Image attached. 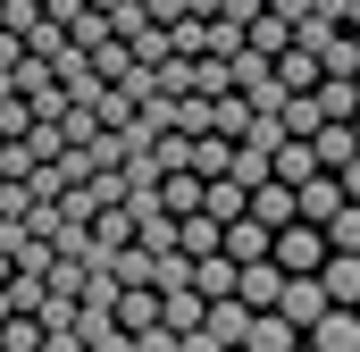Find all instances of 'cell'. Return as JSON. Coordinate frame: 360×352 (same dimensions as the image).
<instances>
[{"label": "cell", "mask_w": 360, "mask_h": 352, "mask_svg": "<svg viewBox=\"0 0 360 352\" xmlns=\"http://www.w3.org/2000/svg\"><path fill=\"white\" fill-rule=\"evenodd\" d=\"M327 252H335V244H327V227H310V218L276 227V268H285V277H319Z\"/></svg>", "instance_id": "obj_1"}, {"label": "cell", "mask_w": 360, "mask_h": 352, "mask_svg": "<svg viewBox=\"0 0 360 352\" xmlns=\"http://www.w3.org/2000/svg\"><path fill=\"white\" fill-rule=\"evenodd\" d=\"M276 310H285V319H293V327L310 336V327H319V319H327L335 302H327V285H319V277H285V294H276Z\"/></svg>", "instance_id": "obj_2"}, {"label": "cell", "mask_w": 360, "mask_h": 352, "mask_svg": "<svg viewBox=\"0 0 360 352\" xmlns=\"http://www.w3.org/2000/svg\"><path fill=\"white\" fill-rule=\"evenodd\" d=\"M276 84H285V92H319V84H327V59L302 51V42H285V51H276Z\"/></svg>", "instance_id": "obj_3"}, {"label": "cell", "mask_w": 360, "mask_h": 352, "mask_svg": "<svg viewBox=\"0 0 360 352\" xmlns=\"http://www.w3.org/2000/svg\"><path fill=\"white\" fill-rule=\"evenodd\" d=\"M226 260H276V227H260L252 210L226 218Z\"/></svg>", "instance_id": "obj_4"}, {"label": "cell", "mask_w": 360, "mask_h": 352, "mask_svg": "<svg viewBox=\"0 0 360 352\" xmlns=\"http://www.w3.org/2000/svg\"><path fill=\"white\" fill-rule=\"evenodd\" d=\"M319 285H327V302H335V310H360V252H327Z\"/></svg>", "instance_id": "obj_5"}, {"label": "cell", "mask_w": 360, "mask_h": 352, "mask_svg": "<svg viewBox=\"0 0 360 352\" xmlns=\"http://www.w3.org/2000/svg\"><path fill=\"white\" fill-rule=\"evenodd\" d=\"M252 218H260V227H293V218H302V193H293L285 176H269V184L252 193Z\"/></svg>", "instance_id": "obj_6"}, {"label": "cell", "mask_w": 360, "mask_h": 352, "mask_svg": "<svg viewBox=\"0 0 360 352\" xmlns=\"http://www.w3.org/2000/svg\"><path fill=\"white\" fill-rule=\"evenodd\" d=\"M160 319H168L176 336H193V327L210 319V294H201V285H168V294H160Z\"/></svg>", "instance_id": "obj_7"}, {"label": "cell", "mask_w": 360, "mask_h": 352, "mask_svg": "<svg viewBox=\"0 0 360 352\" xmlns=\"http://www.w3.org/2000/svg\"><path fill=\"white\" fill-rule=\"evenodd\" d=\"M276 294H285V268H276V260H243V285H235V302H252V310H276Z\"/></svg>", "instance_id": "obj_8"}, {"label": "cell", "mask_w": 360, "mask_h": 352, "mask_svg": "<svg viewBox=\"0 0 360 352\" xmlns=\"http://www.w3.org/2000/svg\"><path fill=\"white\" fill-rule=\"evenodd\" d=\"M302 344V327L285 319V310H252V336H243V352H293Z\"/></svg>", "instance_id": "obj_9"}, {"label": "cell", "mask_w": 360, "mask_h": 352, "mask_svg": "<svg viewBox=\"0 0 360 352\" xmlns=\"http://www.w3.org/2000/svg\"><path fill=\"white\" fill-rule=\"evenodd\" d=\"M201 327H210L226 352H243V336H252V302H235V294H226V302H210V319H201Z\"/></svg>", "instance_id": "obj_10"}, {"label": "cell", "mask_w": 360, "mask_h": 352, "mask_svg": "<svg viewBox=\"0 0 360 352\" xmlns=\"http://www.w3.org/2000/svg\"><path fill=\"white\" fill-rule=\"evenodd\" d=\"M310 151H319V168H327V176L344 168V160H360V134H352V118H335V126H319V134H310Z\"/></svg>", "instance_id": "obj_11"}, {"label": "cell", "mask_w": 360, "mask_h": 352, "mask_svg": "<svg viewBox=\"0 0 360 352\" xmlns=\"http://www.w3.org/2000/svg\"><path fill=\"white\" fill-rule=\"evenodd\" d=\"M276 176H285L293 193H302L310 176H327V168H319V151H310V134H285V143H276Z\"/></svg>", "instance_id": "obj_12"}, {"label": "cell", "mask_w": 360, "mask_h": 352, "mask_svg": "<svg viewBox=\"0 0 360 352\" xmlns=\"http://www.w3.org/2000/svg\"><path fill=\"white\" fill-rule=\"evenodd\" d=\"M193 285H201L210 302H226V294L243 285V260H226V252H210V260H193Z\"/></svg>", "instance_id": "obj_13"}, {"label": "cell", "mask_w": 360, "mask_h": 352, "mask_svg": "<svg viewBox=\"0 0 360 352\" xmlns=\"http://www.w3.org/2000/svg\"><path fill=\"white\" fill-rule=\"evenodd\" d=\"M310 344L319 352H360V310H327V319L310 327Z\"/></svg>", "instance_id": "obj_14"}, {"label": "cell", "mask_w": 360, "mask_h": 352, "mask_svg": "<svg viewBox=\"0 0 360 352\" xmlns=\"http://www.w3.org/2000/svg\"><path fill=\"white\" fill-rule=\"evenodd\" d=\"M335 210H344V176H310V184H302V218H310V227H327Z\"/></svg>", "instance_id": "obj_15"}, {"label": "cell", "mask_w": 360, "mask_h": 352, "mask_svg": "<svg viewBox=\"0 0 360 352\" xmlns=\"http://www.w3.org/2000/svg\"><path fill=\"white\" fill-rule=\"evenodd\" d=\"M235 168V134H193V176L210 184V176H226Z\"/></svg>", "instance_id": "obj_16"}, {"label": "cell", "mask_w": 360, "mask_h": 352, "mask_svg": "<svg viewBox=\"0 0 360 352\" xmlns=\"http://www.w3.org/2000/svg\"><path fill=\"white\" fill-rule=\"evenodd\" d=\"M42 344H51V327H42L34 310H8V319H0V352H42Z\"/></svg>", "instance_id": "obj_17"}, {"label": "cell", "mask_w": 360, "mask_h": 352, "mask_svg": "<svg viewBox=\"0 0 360 352\" xmlns=\"http://www.w3.org/2000/svg\"><path fill=\"white\" fill-rule=\"evenodd\" d=\"M134 244V210H101L92 218V252H126Z\"/></svg>", "instance_id": "obj_18"}, {"label": "cell", "mask_w": 360, "mask_h": 352, "mask_svg": "<svg viewBox=\"0 0 360 352\" xmlns=\"http://www.w3.org/2000/svg\"><path fill=\"white\" fill-rule=\"evenodd\" d=\"M193 92H235V59H193Z\"/></svg>", "instance_id": "obj_19"}, {"label": "cell", "mask_w": 360, "mask_h": 352, "mask_svg": "<svg viewBox=\"0 0 360 352\" xmlns=\"http://www.w3.org/2000/svg\"><path fill=\"white\" fill-rule=\"evenodd\" d=\"M319 59H327V76H360V34L344 25V34H335V42H327Z\"/></svg>", "instance_id": "obj_20"}, {"label": "cell", "mask_w": 360, "mask_h": 352, "mask_svg": "<svg viewBox=\"0 0 360 352\" xmlns=\"http://www.w3.org/2000/svg\"><path fill=\"white\" fill-rule=\"evenodd\" d=\"M243 42H252V51H269V59H276V51L293 42V25H285V17L269 8V17H252V34H243Z\"/></svg>", "instance_id": "obj_21"}, {"label": "cell", "mask_w": 360, "mask_h": 352, "mask_svg": "<svg viewBox=\"0 0 360 352\" xmlns=\"http://www.w3.org/2000/svg\"><path fill=\"white\" fill-rule=\"evenodd\" d=\"M327 244H335V252H360V201H344V210L327 218Z\"/></svg>", "instance_id": "obj_22"}, {"label": "cell", "mask_w": 360, "mask_h": 352, "mask_svg": "<svg viewBox=\"0 0 360 352\" xmlns=\"http://www.w3.org/2000/svg\"><path fill=\"white\" fill-rule=\"evenodd\" d=\"M92 109H101V126H126V118H134V92H126V84H109Z\"/></svg>", "instance_id": "obj_23"}, {"label": "cell", "mask_w": 360, "mask_h": 352, "mask_svg": "<svg viewBox=\"0 0 360 352\" xmlns=\"http://www.w3.org/2000/svg\"><path fill=\"white\" fill-rule=\"evenodd\" d=\"M335 176H344V201H360V160H344Z\"/></svg>", "instance_id": "obj_24"}, {"label": "cell", "mask_w": 360, "mask_h": 352, "mask_svg": "<svg viewBox=\"0 0 360 352\" xmlns=\"http://www.w3.org/2000/svg\"><path fill=\"white\" fill-rule=\"evenodd\" d=\"M293 352H319V344H293Z\"/></svg>", "instance_id": "obj_25"}, {"label": "cell", "mask_w": 360, "mask_h": 352, "mask_svg": "<svg viewBox=\"0 0 360 352\" xmlns=\"http://www.w3.org/2000/svg\"><path fill=\"white\" fill-rule=\"evenodd\" d=\"M352 134H360V118H352Z\"/></svg>", "instance_id": "obj_26"}, {"label": "cell", "mask_w": 360, "mask_h": 352, "mask_svg": "<svg viewBox=\"0 0 360 352\" xmlns=\"http://www.w3.org/2000/svg\"><path fill=\"white\" fill-rule=\"evenodd\" d=\"M269 8H276V0H269Z\"/></svg>", "instance_id": "obj_27"}]
</instances>
